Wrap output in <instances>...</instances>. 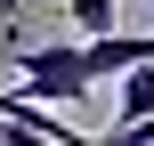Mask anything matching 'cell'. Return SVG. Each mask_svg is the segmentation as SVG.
<instances>
[{
  "label": "cell",
  "instance_id": "obj_1",
  "mask_svg": "<svg viewBox=\"0 0 154 146\" xmlns=\"http://www.w3.org/2000/svg\"><path fill=\"white\" fill-rule=\"evenodd\" d=\"M16 89L24 98H49V106H81L97 89V73H89L81 41H57V49H24L16 57Z\"/></svg>",
  "mask_w": 154,
  "mask_h": 146
},
{
  "label": "cell",
  "instance_id": "obj_3",
  "mask_svg": "<svg viewBox=\"0 0 154 146\" xmlns=\"http://www.w3.org/2000/svg\"><path fill=\"white\" fill-rule=\"evenodd\" d=\"M65 8H73V33H81V41H89V33H114V24H122V0H65Z\"/></svg>",
  "mask_w": 154,
  "mask_h": 146
},
{
  "label": "cell",
  "instance_id": "obj_4",
  "mask_svg": "<svg viewBox=\"0 0 154 146\" xmlns=\"http://www.w3.org/2000/svg\"><path fill=\"white\" fill-rule=\"evenodd\" d=\"M24 8H57V0H0V16H24Z\"/></svg>",
  "mask_w": 154,
  "mask_h": 146
},
{
  "label": "cell",
  "instance_id": "obj_2",
  "mask_svg": "<svg viewBox=\"0 0 154 146\" xmlns=\"http://www.w3.org/2000/svg\"><path fill=\"white\" fill-rule=\"evenodd\" d=\"M154 114V57L146 65H122V106H114V130H130V122H146Z\"/></svg>",
  "mask_w": 154,
  "mask_h": 146
}]
</instances>
